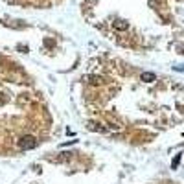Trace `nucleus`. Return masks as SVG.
Returning <instances> with one entry per match:
<instances>
[{"mask_svg":"<svg viewBox=\"0 0 184 184\" xmlns=\"http://www.w3.org/2000/svg\"><path fill=\"white\" fill-rule=\"evenodd\" d=\"M35 146H37V138L35 136H32V135L22 136L20 142H19V147H20V149H33Z\"/></svg>","mask_w":184,"mask_h":184,"instance_id":"nucleus-1","label":"nucleus"},{"mask_svg":"<svg viewBox=\"0 0 184 184\" xmlns=\"http://www.w3.org/2000/svg\"><path fill=\"white\" fill-rule=\"evenodd\" d=\"M140 79L146 81V83H151V81H155V74L153 72H144L142 75H140Z\"/></svg>","mask_w":184,"mask_h":184,"instance_id":"nucleus-2","label":"nucleus"},{"mask_svg":"<svg viewBox=\"0 0 184 184\" xmlns=\"http://www.w3.org/2000/svg\"><path fill=\"white\" fill-rule=\"evenodd\" d=\"M179 162H181V155H177V156H175V160H173V164H171V168H173V169H177V166H179Z\"/></svg>","mask_w":184,"mask_h":184,"instance_id":"nucleus-3","label":"nucleus"}]
</instances>
